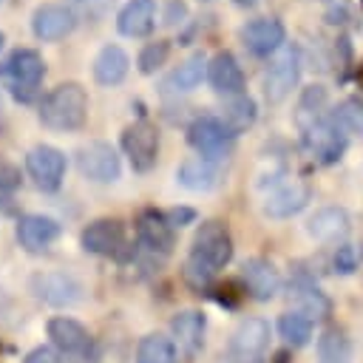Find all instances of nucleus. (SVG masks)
<instances>
[{"mask_svg":"<svg viewBox=\"0 0 363 363\" xmlns=\"http://www.w3.org/2000/svg\"><path fill=\"white\" fill-rule=\"evenodd\" d=\"M40 122L48 130H79L88 122V91L79 82H60L40 99Z\"/></svg>","mask_w":363,"mask_h":363,"instance_id":"1","label":"nucleus"},{"mask_svg":"<svg viewBox=\"0 0 363 363\" xmlns=\"http://www.w3.org/2000/svg\"><path fill=\"white\" fill-rule=\"evenodd\" d=\"M187 145L199 150V156L221 164L233 153L235 133L224 125L221 116H196L187 125Z\"/></svg>","mask_w":363,"mask_h":363,"instance_id":"2","label":"nucleus"},{"mask_svg":"<svg viewBox=\"0 0 363 363\" xmlns=\"http://www.w3.org/2000/svg\"><path fill=\"white\" fill-rule=\"evenodd\" d=\"M301 142H303V150L318 162V164H335L346 145H349V136L329 119V113L318 122H312L309 128H303L301 133Z\"/></svg>","mask_w":363,"mask_h":363,"instance_id":"3","label":"nucleus"},{"mask_svg":"<svg viewBox=\"0 0 363 363\" xmlns=\"http://www.w3.org/2000/svg\"><path fill=\"white\" fill-rule=\"evenodd\" d=\"M45 332H48V337L60 354H65L77 363H94L91 360L94 357V340L79 320H74L68 315H57L48 320Z\"/></svg>","mask_w":363,"mask_h":363,"instance_id":"4","label":"nucleus"},{"mask_svg":"<svg viewBox=\"0 0 363 363\" xmlns=\"http://www.w3.org/2000/svg\"><path fill=\"white\" fill-rule=\"evenodd\" d=\"M119 145H122V150H125V156H128V162L136 173L153 170V164L159 159V133L147 119H139V122L128 125L122 130Z\"/></svg>","mask_w":363,"mask_h":363,"instance_id":"5","label":"nucleus"},{"mask_svg":"<svg viewBox=\"0 0 363 363\" xmlns=\"http://www.w3.org/2000/svg\"><path fill=\"white\" fill-rule=\"evenodd\" d=\"M77 164H79V173L91 182H99V184H111L119 179L122 173V162H119V153L111 142H88L77 150Z\"/></svg>","mask_w":363,"mask_h":363,"instance_id":"6","label":"nucleus"},{"mask_svg":"<svg viewBox=\"0 0 363 363\" xmlns=\"http://www.w3.org/2000/svg\"><path fill=\"white\" fill-rule=\"evenodd\" d=\"M26 173L43 193H54L65 179V153L54 145H34L26 153Z\"/></svg>","mask_w":363,"mask_h":363,"instance_id":"7","label":"nucleus"},{"mask_svg":"<svg viewBox=\"0 0 363 363\" xmlns=\"http://www.w3.org/2000/svg\"><path fill=\"white\" fill-rule=\"evenodd\" d=\"M190 255L201 258V261L210 264L213 269L227 267L230 258H233V238H230V230H227L221 221H216V218L201 221L199 230H196V235H193V250H190Z\"/></svg>","mask_w":363,"mask_h":363,"instance_id":"8","label":"nucleus"},{"mask_svg":"<svg viewBox=\"0 0 363 363\" xmlns=\"http://www.w3.org/2000/svg\"><path fill=\"white\" fill-rule=\"evenodd\" d=\"M298 79H301V51L295 45H289L272 60V65L264 74V96H267V102H272V105L284 102L292 94V88L298 85Z\"/></svg>","mask_w":363,"mask_h":363,"instance_id":"9","label":"nucleus"},{"mask_svg":"<svg viewBox=\"0 0 363 363\" xmlns=\"http://www.w3.org/2000/svg\"><path fill=\"white\" fill-rule=\"evenodd\" d=\"M31 292L37 295V301H43V303H48V306H57V309L74 306V303H79L82 295H85L82 284H79L74 275L62 272V269L37 272V275L31 278Z\"/></svg>","mask_w":363,"mask_h":363,"instance_id":"10","label":"nucleus"},{"mask_svg":"<svg viewBox=\"0 0 363 363\" xmlns=\"http://www.w3.org/2000/svg\"><path fill=\"white\" fill-rule=\"evenodd\" d=\"M45 77V62L34 48H14L0 62V79L6 88H40Z\"/></svg>","mask_w":363,"mask_h":363,"instance_id":"11","label":"nucleus"},{"mask_svg":"<svg viewBox=\"0 0 363 363\" xmlns=\"http://www.w3.org/2000/svg\"><path fill=\"white\" fill-rule=\"evenodd\" d=\"M176 227L170 224L167 213H159V210H142L139 218H136V238H139V247L150 255H170L173 244H176Z\"/></svg>","mask_w":363,"mask_h":363,"instance_id":"12","label":"nucleus"},{"mask_svg":"<svg viewBox=\"0 0 363 363\" xmlns=\"http://www.w3.org/2000/svg\"><path fill=\"white\" fill-rule=\"evenodd\" d=\"M74 28H77V14H74V9L62 6V3H43L31 14V31L43 43L62 40Z\"/></svg>","mask_w":363,"mask_h":363,"instance_id":"13","label":"nucleus"},{"mask_svg":"<svg viewBox=\"0 0 363 363\" xmlns=\"http://www.w3.org/2000/svg\"><path fill=\"white\" fill-rule=\"evenodd\" d=\"M286 28L275 17H255L241 28V43L252 57H269L284 45Z\"/></svg>","mask_w":363,"mask_h":363,"instance_id":"14","label":"nucleus"},{"mask_svg":"<svg viewBox=\"0 0 363 363\" xmlns=\"http://www.w3.org/2000/svg\"><path fill=\"white\" fill-rule=\"evenodd\" d=\"M60 233H62V227L57 224V218L43 216V213H26L17 218V227H14L17 244L28 252H43L45 247H51L60 238Z\"/></svg>","mask_w":363,"mask_h":363,"instance_id":"15","label":"nucleus"},{"mask_svg":"<svg viewBox=\"0 0 363 363\" xmlns=\"http://www.w3.org/2000/svg\"><path fill=\"white\" fill-rule=\"evenodd\" d=\"M79 244L85 252H94V255H122L125 227L116 218H96L82 230Z\"/></svg>","mask_w":363,"mask_h":363,"instance_id":"16","label":"nucleus"},{"mask_svg":"<svg viewBox=\"0 0 363 363\" xmlns=\"http://www.w3.org/2000/svg\"><path fill=\"white\" fill-rule=\"evenodd\" d=\"M289 301H292L295 309L303 312L309 320H320V318H326L329 309H332L329 298L318 289L315 278H312L309 272H303V269H298V272L289 278Z\"/></svg>","mask_w":363,"mask_h":363,"instance_id":"17","label":"nucleus"},{"mask_svg":"<svg viewBox=\"0 0 363 363\" xmlns=\"http://www.w3.org/2000/svg\"><path fill=\"white\" fill-rule=\"evenodd\" d=\"M204 329H207V318L199 309H184L179 315H173L170 320V332H173V343L179 346V352L184 357H196L204 346Z\"/></svg>","mask_w":363,"mask_h":363,"instance_id":"18","label":"nucleus"},{"mask_svg":"<svg viewBox=\"0 0 363 363\" xmlns=\"http://www.w3.org/2000/svg\"><path fill=\"white\" fill-rule=\"evenodd\" d=\"M207 79H210L213 91L221 94V96H241V94H244V85H247L244 71H241L238 60H235L230 51H218V54L210 60V65H207Z\"/></svg>","mask_w":363,"mask_h":363,"instance_id":"19","label":"nucleus"},{"mask_svg":"<svg viewBox=\"0 0 363 363\" xmlns=\"http://www.w3.org/2000/svg\"><path fill=\"white\" fill-rule=\"evenodd\" d=\"M221 176H224L221 164L218 162H210L204 156H190L176 170V182L182 187L193 190V193H207V190L218 187L221 184Z\"/></svg>","mask_w":363,"mask_h":363,"instance_id":"20","label":"nucleus"},{"mask_svg":"<svg viewBox=\"0 0 363 363\" xmlns=\"http://www.w3.org/2000/svg\"><path fill=\"white\" fill-rule=\"evenodd\" d=\"M309 199H312L309 184H303V182L281 184L272 193H267V199H264V216H269V218H289V216L301 213L309 204Z\"/></svg>","mask_w":363,"mask_h":363,"instance_id":"21","label":"nucleus"},{"mask_svg":"<svg viewBox=\"0 0 363 363\" xmlns=\"http://www.w3.org/2000/svg\"><path fill=\"white\" fill-rule=\"evenodd\" d=\"M130 71V57L125 54L122 45H102L94 57V65H91V74H94V82L102 85V88H113L119 85Z\"/></svg>","mask_w":363,"mask_h":363,"instance_id":"22","label":"nucleus"},{"mask_svg":"<svg viewBox=\"0 0 363 363\" xmlns=\"http://www.w3.org/2000/svg\"><path fill=\"white\" fill-rule=\"evenodd\" d=\"M241 278H244L247 292H250L255 301H269V298H275L278 289H281V275H278V269H275L269 261H264V258H250V261H244Z\"/></svg>","mask_w":363,"mask_h":363,"instance_id":"23","label":"nucleus"},{"mask_svg":"<svg viewBox=\"0 0 363 363\" xmlns=\"http://www.w3.org/2000/svg\"><path fill=\"white\" fill-rule=\"evenodd\" d=\"M349 230H352V221H349V213L343 207H320L306 221V233L315 241H323V244L343 241L349 235Z\"/></svg>","mask_w":363,"mask_h":363,"instance_id":"24","label":"nucleus"},{"mask_svg":"<svg viewBox=\"0 0 363 363\" xmlns=\"http://www.w3.org/2000/svg\"><path fill=\"white\" fill-rule=\"evenodd\" d=\"M207 65H210V60H207L201 51L190 54L184 62H179V65L162 79V94H187V91H193V88H199L201 79L207 77Z\"/></svg>","mask_w":363,"mask_h":363,"instance_id":"25","label":"nucleus"},{"mask_svg":"<svg viewBox=\"0 0 363 363\" xmlns=\"http://www.w3.org/2000/svg\"><path fill=\"white\" fill-rule=\"evenodd\" d=\"M156 26V3L153 0H128L116 14V31L122 37H145Z\"/></svg>","mask_w":363,"mask_h":363,"instance_id":"26","label":"nucleus"},{"mask_svg":"<svg viewBox=\"0 0 363 363\" xmlns=\"http://www.w3.org/2000/svg\"><path fill=\"white\" fill-rule=\"evenodd\" d=\"M318 363H352V340L343 329H323L318 337Z\"/></svg>","mask_w":363,"mask_h":363,"instance_id":"27","label":"nucleus"},{"mask_svg":"<svg viewBox=\"0 0 363 363\" xmlns=\"http://www.w3.org/2000/svg\"><path fill=\"white\" fill-rule=\"evenodd\" d=\"M255 116H258L255 99L247 96V94H241V96H230V102L224 105V113H221L224 125H227L235 136H238L241 130H247V128L255 122Z\"/></svg>","mask_w":363,"mask_h":363,"instance_id":"28","label":"nucleus"},{"mask_svg":"<svg viewBox=\"0 0 363 363\" xmlns=\"http://www.w3.org/2000/svg\"><path fill=\"white\" fill-rule=\"evenodd\" d=\"M136 363H176V343L164 335H145L136 346Z\"/></svg>","mask_w":363,"mask_h":363,"instance_id":"29","label":"nucleus"},{"mask_svg":"<svg viewBox=\"0 0 363 363\" xmlns=\"http://www.w3.org/2000/svg\"><path fill=\"white\" fill-rule=\"evenodd\" d=\"M312 323L315 320H309L303 312H298V309H292V312H284L281 318H278V332H281V337H284V343H289V346H306L309 343V337H312Z\"/></svg>","mask_w":363,"mask_h":363,"instance_id":"30","label":"nucleus"},{"mask_svg":"<svg viewBox=\"0 0 363 363\" xmlns=\"http://www.w3.org/2000/svg\"><path fill=\"white\" fill-rule=\"evenodd\" d=\"M329 119L346 133V136H363V102L349 96L343 102H337L329 111Z\"/></svg>","mask_w":363,"mask_h":363,"instance_id":"31","label":"nucleus"},{"mask_svg":"<svg viewBox=\"0 0 363 363\" xmlns=\"http://www.w3.org/2000/svg\"><path fill=\"white\" fill-rule=\"evenodd\" d=\"M323 108H326V88H323V85H309V88L303 91L301 102H298V122H301V130L309 128L312 122L323 119V116H326Z\"/></svg>","mask_w":363,"mask_h":363,"instance_id":"32","label":"nucleus"},{"mask_svg":"<svg viewBox=\"0 0 363 363\" xmlns=\"http://www.w3.org/2000/svg\"><path fill=\"white\" fill-rule=\"evenodd\" d=\"M167 54H170V40H153V43H145L139 57H136V68L139 74L150 77L156 74L164 62H167Z\"/></svg>","mask_w":363,"mask_h":363,"instance_id":"33","label":"nucleus"},{"mask_svg":"<svg viewBox=\"0 0 363 363\" xmlns=\"http://www.w3.org/2000/svg\"><path fill=\"white\" fill-rule=\"evenodd\" d=\"M360 264H363V244H357V241H346V244H340V247L335 250V255H332V269L340 272V275H352V272H357Z\"/></svg>","mask_w":363,"mask_h":363,"instance_id":"34","label":"nucleus"},{"mask_svg":"<svg viewBox=\"0 0 363 363\" xmlns=\"http://www.w3.org/2000/svg\"><path fill=\"white\" fill-rule=\"evenodd\" d=\"M213 275H216V269L210 267V264H204L201 258H196V255H187V261H184V281L193 286V289H207L210 286V281H213Z\"/></svg>","mask_w":363,"mask_h":363,"instance_id":"35","label":"nucleus"},{"mask_svg":"<svg viewBox=\"0 0 363 363\" xmlns=\"http://www.w3.org/2000/svg\"><path fill=\"white\" fill-rule=\"evenodd\" d=\"M20 187V170L9 162H0V193H14Z\"/></svg>","mask_w":363,"mask_h":363,"instance_id":"36","label":"nucleus"},{"mask_svg":"<svg viewBox=\"0 0 363 363\" xmlns=\"http://www.w3.org/2000/svg\"><path fill=\"white\" fill-rule=\"evenodd\" d=\"M184 17H187L184 0H167L164 14H162V23H164V26H179V23H184Z\"/></svg>","mask_w":363,"mask_h":363,"instance_id":"37","label":"nucleus"},{"mask_svg":"<svg viewBox=\"0 0 363 363\" xmlns=\"http://www.w3.org/2000/svg\"><path fill=\"white\" fill-rule=\"evenodd\" d=\"M23 363H62V354L54 349V346H37L26 354Z\"/></svg>","mask_w":363,"mask_h":363,"instance_id":"38","label":"nucleus"},{"mask_svg":"<svg viewBox=\"0 0 363 363\" xmlns=\"http://www.w3.org/2000/svg\"><path fill=\"white\" fill-rule=\"evenodd\" d=\"M167 218L173 227H184V224L196 221V210L193 207H173V210H167Z\"/></svg>","mask_w":363,"mask_h":363,"instance_id":"39","label":"nucleus"},{"mask_svg":"<svg viewBox=\"0 0 363 363\" xmlns=\"http://www.w3.org/2000/svg\"><path fill=\"white\" fill-rule=\"evenodd\" d=\"M233 3H235V6H252L255 0H233Z\"/></svg>","mask_w":363,"mask_h":363,"instance_id":"40","label":"nucleus"},{"mask_svg":"<svg viewBox=\"0 0 363 363\" xmlns=\"http://www.w3.org/2000/svg\"><path fill=\"white\" fill-rule=\"evenodd\" d=\"M3 43H6V34H3V31H0V48H3Z\"/></svg>","mask_w":363,"mask_h":363,"instance_id":"41","label":"nucleus"},{"mask_svg":"<svg viewBox=\"0 0 363 363\" xmlns=\"http://www.w3.org/2000/svg\"><path fill=\"white\" fill-rule=\"evenodd\" d=\"M360 3H363V0H360Z\"/></svg>","mask_w":363,"mask_h":363,"instance_id":"42","label":"nucleus"}]
</instances>
